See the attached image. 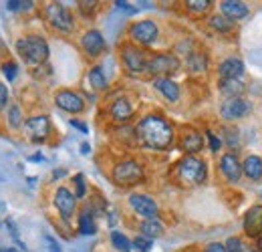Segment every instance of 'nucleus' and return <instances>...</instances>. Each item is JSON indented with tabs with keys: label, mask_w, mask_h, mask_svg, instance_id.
Returning a JSON list of instances; mask_svg holds the SVG:
<instances>
[{
	"label": "nucleus",
	"mask_w": 262,
	"mask_h": 252,
	"mask_svg": "<svg viewBox=\"0 0 262 252\" xmlns=\"http://www.w3.org/2000/svg\"><path fill=\"white\" fill-rule=\"evenodd\" d=\"M176 139L173 125L160 113L143 115L135 125V141L151 152H165Z\"/></svg>",
	"instance_id": "obj_1"
},
{
	"label": "nucleus",
	"mask_w": 262,
	"mask_h": 252,
	"mask_svg": "<svg viewBox=\"0 0 262 252\" xmlns=\"http://www.w3.org/2000/svg\"><path fill=\"white\" fill-rule=\"evenodd\" d=\"M14 49L18 53V57L25 61L27 65H33V67H40L49 61V43L45 36L40 34H25L20 38H16L14 43Z\"/></svg>",
	"instance_id": "obj_2"
},
{
	"label": "nucleus",
	"mask_w": 262,
	"mask_h": 252,
	"mask_svg": "<svg viewBox=\"0 0 262 252\" xmlns=\"http://www.w3.org/2000/svg\"><path fill=\"white\" fill-rule=\"evenodd\" d=\"M176 176L188 188L202 186L208 178V161L200 156H184L176 165Z\"/></svg>",
	"instance_id": "obj_3"
},
{
	"label": "nucleus",
	"mask_w": 262,
	"mask_h": 252,
	"mask_svg": "<svg viewBox=\"0 0 262 252\" xmlns=\"http://www.w3.org/2000/svg\"><path fill=\"white\" fill-rule=\"evenodd\" d=\"M111 180L117 184V186H123V188H129V186H137L145 180V170L143 165L133 158L119 159L113 170H111Z\"/></svg>",
	"instance_id": "obj_4"
},
{
	"label": "nucleus",
	"mask_w": 262,
	"mask_h": 252,
	"mask_svg": "<svg viewBox=\"0 0 262 252\" xmlns=\"http://www.w3.org/2000/svg\"><path fill=\"white\" fill-rule=\"evenodd\" d=\"M119 59H121V65H123V69H125L127 75L139 77V75L145 73V67H147V59L149 57H147V53L139 45H135L131 40H125V43L119 45Z\"/></svg>",
	"instance_id": "obj_5"
},
{
	"label": "nucleus",
	"mask_w": 262,
	"mask_h": 252,
	"mask_svg": "<svg viewBox=\"0 0 262 252\" xmlns=\"http://www.w3.org/2000/svg\"><path fill=\"white\" fill-rule=\"evenodd\" d=\"M45 18L53 31L61 32V34H71L75 31V16L63 2H47Z\"/></svg>",
	"instance_id": "obj_6"
},
{
	"label": "nucleus",
	"mask_w": 262,
	"mask_h": 252,
	"mask_svg": "<svg viewBox=\"0 0 262 252\" xmlns=\"http://www.w3.org/2000/svg\"><path fill=\"white\" fill-rule=\"evenodd\" d=\"M180 69H182L180 57H178L176 53H165L164 51V53H154V55H149L145 73L156 79V77H171V75H176Z\"/></svg>",
	"instance_id": "obj_7"
},
{
	"label": "nucleus",
	"mask_w": 262,
	"mask_h": 252,
	"mask_svg": "<svg viewBox=\"0 0 262 252\" xmlns=\"http://www.w3.org/2000/svg\"><path fill=\"white\" fill-rule=\"evenodd\" d=\"M127 36H129L131 43H135L139 47H149L160 38V27L151 18L133 20L127 27Z\"/></svg>",
	"instance_id": "obj_8"
},
{
	"label": "nucleus",
	"mask_w": 262,
	"mask_h": 252,
	"mask_svg": "<svg viewBox=\"0 0 262 252\" xmlns=\"http://www.w3.org/2000/svg\"><path fill=\"white\" fill-rule=\"evenodd\" d=\"M250 111H252V103L244 97H226L220 103V117L224 121H240L248 117Z\"/></svg>",
	"instance_id": "obj_9"
},
{
	"label": "nucleus",
	"mask_w": 262,
	"mask_h": 252,
	"mask_svg": "<svg viewBox=\"0 0 262 252\" xmlns=\"http://www.w3.org/2000/svg\"><path fill=\"white\" fill-rule=\"evenodd\" d=\"M23 129H25V133H27V137H29L31 141H34V143H45V141L51 137V131H53L51 119H49V115H45V113L27 117Z\"/></svg>",
	"instance_id": "obj_10"
},
{
	"label": "nucleus",
	"mask_w": 262,
	"mask_h": 252,
	"mask_svg": "<svg viewBox=\"0 0 262 252\" xmlns=\"http://www.w3.org/2000/svg\"><path fill=\"white\" fill-rule=\"evenodd\" d=\"M53 206L57 208L59 216L63 222H71V218L75 216L77 212V198H75V192L67 188V186H59L53 194Z\"/></svg>",
	"instance_id": "obj_11"
},
{
	"label": "nucleus",
	"mask_w": 262,
	"mask_h": 252,
	"mask_svg": "<svg viewBox=\"0 0 262 252\" xmlns=\"http://www.w3.org/2000/svg\"><path fill=\"white\" fill-rule=\"evenodd\" d=\"M79 47L85 53V57L89 59H99L105 51H107V40L103 36V32L97 29H89L81 34L79 38Z\"/></svg>",
	"instance_id": "obj_12"
},
{
	"label": "nucleus",
	"mask_w": 262,
	"mask_h": 252,
	"mask_svg": "<svg viewBox=\"0 0 262 252\" xmlns=\"http://www.w3.org/2000/svg\"><path fill=\"white\" fill-rule=\"evenodd\" d=\"M127 202H129L131 210H133L137 216H141L143 220H154V218L160 216V206H158V202H156L151 196H147V194L133 192Z\"/></svg>",
	"instance_id": "obj_13"
},
{
	"label": "nucleus",
	"mask_w": 262,
	"mask_h": 252,
	"mask_svg": "<svg viewBox=\"0 0 262 252\" xmlns=\"http://www.w3.org/2000/svg\"><path fill=\"white\" fill-rule=\"evenodd\" d=\"M55 99V105L65 111V113H71V115H79L85 111V99L83 95L73 91V89H59L57 93L53 95Z\"/></svg>",
	"instance_id": "obj_14"
},
{
	"label": "nucleus",
	"mask_w": 262,
	"mask_h": 252,
	"mask_svg": "<svg viewBox=\"0 0 262 252\" xmlns=\"http://www.w3.org/2000/svg\"><path fill=\"white\" fill-rule=\"evenodd\" d=\"M218 170L220 174L224 176V180L228 184H238L240 178H242V161L238 158L236 152H226L220 156V161H218Z\"/></svg>",
	"instance_id": "obj_15"
},
{
	"label": "nucleus",
	"mask_w": 262,
	"mask_h": 252,
	"mask_svg": "<svg viewBox=\"0 0 262 252\" xmlns=\"http://www.w3.org/2000/svg\"><path fill=\"white\" fill-rule=\"evenodd\" d=\"M178 148L186 156H198L204 150V135L194 127H184L178 139Z\"/></svg>",
	"instance_id": "obj_16"
},
{
	"label": "nucleus",
	"mask_w": 262,
	"mask_h": 252,
	"mask_svg": "<svg viewBox=\"0 0 262 252\" xmlns=\"http://www.w3.org/2000/svg\"><path fill=\"white\" fill-rule=\"evenodd\" d=\"M107 111H109V117H111L115 123L125 125L131 117H133V111H135V109H133V103L129 101V97L119 95V97H115V99L109 103Z\"/></svg>",
	"instance_id": "obj_17"
},
{
	"label": "nucleus",
	"mask_w": 262,
	"mask_h": 252,
	"mask_svg": "<svg viewBox=\"0 0 262 252\" xmlns=\"http://www.w3.org/2000/svg\"><path fill=\"white\" fill-rule=\"evenodd\" d=\"M151 85H154V89L160 91L162 97H164L165 101H169V103H178L180 97H182L180 85H178L171 77H156V79L151 81Z\"/></svg>",
	"instance_id": "obj_18"
},
{
	"label": "nucleus",
	"mask_w": 262,
	"mask_h": 252,
	"mask_svg": "<svg viewBox=\"0 0 262 252\" xmlns=\"http://www.w3.org/2000/svg\"><path fill=\"white\" fill-rule=\"evenodd\" d=\"M244 234L248 238H258V236H262V204L252 206L244 214Z\"/></svg>",
	"instance_id": "obj_19"
},
{
	"label": "nucleus",
	"mask_w": 262,
	"mask_h": 252,
	"mask_svg": "<svg viewBox=\"0 0 262 252\" xmlns=\"http://www.w3.org/2000/svg\"><path fill=\"white\" fill-rule=\"evenodd\" d=\"M220 12L228 20L236 23V20H242L244 16H248L250 10H248V4L242 2V0H222L220 2Z\"/></svg>",
	"instance_id": "obj_20"
},
{
	"label": "nucleus",
	"mask_w": 262,
	"mask_h": 252,
	"mask_svg": "<svg viewBox=\"0 0 262 252\" xmlns=\"http://www.w3.org/2000/svg\"><path fill=\"white\" fill-rule=\"evenodd\" d=\"M244 75V63L238 57H226L218 63V77L220 79H240Z\"/></svg>",
	"instance_id": "obj_21"
},
{
	"label": "nucleus",
	"mask_w": 262,
	"mask_h": 252,
	"mask_svg": "<svg viewBox=\"0 0 262 252\" xmlns=\"http://www.w3.org/2000/svg\"><path fill=\"white\" fill-rule=\"evenodd\" d=\"M242 174L250 180V182H258L262 180V158L260 156H246L242 159Z\"/></svg>",
	"instance_id": "obj_22"
},
{
	"label": "nucleus",
	"mask_w": 262,
	"mask_h": 252,
	"mask_svg": "<svg viewBox=\"0 0 262 252\" xmlns=\"http://www.w3.org/2000/svg\"><path fill=\"white\" fill-rule=\"evenodd\" d=\"M87 81H89V85H91V89L93 91H107V87H109V81H107V75H105V71H103V67L101 65H93L89 71H87Z\"/></svg>",
	"instance_id": "obj_23"
},
{
	"label": "nucleus",
	"mask_w": 262,
	"mask_h": 252,
	"mask_svg": "<svg viewBox=\"0 0 262 252\" xmlns=\"http://www.w3.org/2000/svg\"><path fill=\"white\" fill-rule=\"evenodd\" d=\"M218 91L226 97H242L246 85L242 79H218Z\"/></svg>",
	"instance_id": "obj_24"
},
{
	"label": "nucleus",
	"mask_w": 262,
	"mask_h": 252,
	"mask_svg": "<svg viewBox=\"0 0 262 252\" xmlns=\"http://www.w3.org/2000/svg\"><path fill=\"white\" fill-rule=\"evenodd\" d=\"M79 232L85 234V236H93L97 232V222H95V214H93V208L85 206L81 212H79Z\"/></svg>",
	"instance_id": "obj_25"
},
{
	"label": "nucleus",
	"mask_w": 262,
	"mask_h": 252,
	"mask_svg": "<svg viewBox=\"0 0 262 252\" xmlns=\"http://www.w3.org/2000/svg\"><path fill=\"white\" fill-rule=\"evenodd\" d=\"M186 69L194 75H202L208 71V55L202 53V51H192L188 57H186Z\"/></svg>",
	"instance_id": "obj_26"
},
{
	"label": "nucleus",
	"mask_w": 262,
	"mask_h": 252,
	"mask_svg": "<svg viewBox=\"0 0 262 252\" xmlns=\"http://www.w3.org/2000/svg\"><path fill=\"white\" fill-rule=\"evenodd\" d=\"M164 232H165L164 224L158 220V218H154V220H141V224H139V234L145 236V238H149V240L162 238Z\"/></svg>",
	"instance_id": "obj_27"
},
{
	"label": "nucleus",
	"mask_w": 262,
	"mask_h": 252,
	"mask_svg": "<svg viewBox=\"0 0 262 252\" xmlns=\"http://www.w3.org/2000/svg\"><path fill=\"white\" fill-rule=\"evenodd\" d=\"M208 27H210L212 31L220 32V34H228V32H232L236 29V23L228 20V18L222 16V14H212L210 20H208Z\"/></svg>",
	"instance_id": "obj_28"
},
{
	"label": "nucleus",
	"mask_w": 262,
	"mask_h": 252,
	"mask_svg": "<svg viewBox=\"0 0 262 252\" xmlns=\"http://www.w3.org/2000/svg\"><path fill=\"white\" fill-rule=\"evenodd\" d=\"M6 121L12 129H23L25 127V115H23V109L18 103H10L8 105V111H6Z\"/></svg>",
	"instance_id": "obj_29"
},
{
	"label": "nucleus",
	"mask_w": 262,
	"mask_h": 252,
	"mask_svg": "<svg viewBox=\"0 0 262 252\" xmlns=\"http://www.w3.org/2000/svg\"><path fill=\"white\" fill-rule=\"evenodd\" d=\"M111 244H113V248L119 252H131L133 250V244H131V240L123 234V232H119V230H113L111 232Z\"/></svg>",
	"instance_id": "obj_30"
},
{
	"label": "nucleus",
	"mask_w": 262,
	"mask_h": 252,
	"mask_svg": "<svg viewBox=\"0 0 262 252\" xmlns=\"http://www.w3.org/2000/svg\"><path fill=\"white\" fill-rule=\"evenodd\" d=\"M186 4V10L188 12H192V14H204V12H208L210 8H212V0H188V2H184Z\"/></svg>",
	"instance_id": "obj_31"
},
{
	"label": "nucleus",
	"mask_w": 262,
	"mask_h": 252,
	"mask_svg": "<svg viewBox=\"0 0 262 252\" xmlns=\"http://www.w3.org/2000/svg\"><path fill=\"white\" fill-rule=\"evenodd\" d=\"M224 143L228 145L230 152H234L238 148V143H240V131H238V127L234 125L224 127Z\"/></svg>",
	"instance_id": "obj_32"
},
{
	"label": "nucleus",
	"mask_w": 262,
	"mask_h": 252,
	"mask_svg": "<svg viewBox=\"0 0 262 252\" xmlns=\"http://www.w3.org/2000/svg\"><path fill=\"white\" fill-rule=\"evenodd\" d=\"M204 135H206V139H208L210 152L220 154V150H222V145H224V139H222V137H218V135H216L212 129H206V131H204Z\"/></svg>",
	"instance_id": "obj_33"
},
{
	"label": "nucleus",
	"mask_w": 262,
	"mask_h": 252,
	"mask_svg": "<svg viewBox=\"0 0 262 252\" xmlns=\"http://www.w3.org/2000/svg\"><path fill=\"white\" fill-rule=\"evenodd\" d=\"M73 186H75V198H77V200H83V198H85V194H87V182H85V176H83V174L73 176Z\"/></svg>",
	"instance_id": "obj_34"
},
{
	"label": "nucleus",
	"mask_w": 262,
	"mask_h": 252,
	"mask_svg": "<svg viewBox=\"0 0 262 252\" xmlns=\"http://www.w3.org/2000/svg\"><path fill=\"white\" fill-rule=\"evenodd\" d=\"M0 69H2V75L6 77L8 83H12L16 79V75H18V65L14 63V61H4V63L0 65Z\"/></svg>",
	"instance_id": "obj_35"
},
{
	"label": "nucleus",
	"mask_w": 262,
	"mask_h": 252,
	"mask_svg": "<svg viewBox=\"0 0 262 252\" xmlns=\"http://www.w3.org/2000/svg\"><path fill=\"white\" fill-rule=\"evenodd\" d=\"M4 224H6V228H8V234H10V238L14 240V244H16L18 248L27 250V244H25V242L20 240V236H18V228H16V224H14V220L6 218V220H4Z\"/></svg>",
	"instance_id": "obj_36"
},
{
	"label": "nucleus",
	"mask_w": 262,
	"mask_h": 252,
	"mask_svg": "<svg viewBox=\"0 0 262 252\" xmlns=\"http://www.w3.org/2000/svg\"><path fill=\"white\" fill-rule=\"evenodd\" d=\"M131 244H133V248L137 252H149L151 250V246H154V240H149V238H145V236H135L133 240H131Z\"/></svg>",
	"instance_id": "obj_37"
},
{
	"label": "nucleus",
	"mask_w": 262,
	"mask_h": 252,
	"mask_svg": "<svg viewBox=\"0 0 262 252\" xmlns=\"http://www.w3.org/2000/svg\"><path fill=\"white\" fill-rule=\"evenodd\" d=\"M6 8L8 10H14V12H18V10H31V8H34V2L33 0H8L6 2Z\"/></svg>",
	"instance_id": "obj_38"
},
{
	"label": "nucleus",
	"mask_w": 262,
	"mask_h": 252,
	"mask_svg": "<svg viewBox=\"0 0 262 252\" xmlns=\"http://www.w3.org/2000/svg\"><path fill=\"white\" fill-rule=\"evenodd\" d=\"M224 244H226V252H248L242 238H238V236H230Z\"/></svg>",
	"instance_id": "obj_39"
},
{
	"label": "nucleus",
	"mask_w": 262,
	"mask_h": 252,
	"mask_svg": "<svg viewBox=\"0 0 262 252\" xmlns=\"http://www.w3.org/2000/svg\"><path fill=\"white\" fill-rule=\"evenodd\" d=\"M77 6H79V10H81L83 16H93V12L97 10L99 2H95V0H89V2L81 0V2H77Z\"/></svg>",
	"instance_id": "obj_40"
},
{
	"label": "nucleus",
	"mask_w": 262,
	"mask_h": 252,
	"mask_svg": "<svg viewBox=\"0 0 262 252\" xmlns=\"http://www.w3.org/2000/svg\"><path fill=\"white\" fill-rule=\"evenodd\" d=\"M6 105H10V91L4 83H0V111L6 109Z\"/></svg>",
	"instance_id": "obj_41"
},
{
	"label": "nucleus",
	"mask_w": 262,
	"mask_h": 252,
	"mask_svg": "<svg viewBox=\"0 0 262 252\" xmlns=\"http://www.w3.org/2000/svg\"><path fill=\"white\" fill-rule=\"evenodd\" d=\"M45 242H47V248H49V252H63L61 250V246H59V242L51 236V234H47L45 236Z\"/></svg>",
	"instance_id": "obj_42"
},
{
	"label": "nucleus",
	"mask_w": 262,
	"mask_h": 252,
	"mask_svg": "<svg viewBox=\"0 0 262 252\" xmlns=\"http://www.w3.org/2000/svg\"><path fill=\"white\" fill-rule=\"evenodd\" d=\"M115 6H117L119 10H125V12H129V14H135V12L139 10L137 6H131L129 2H125V0H117V2H115Z\"/></svg>",
	"instance_id": "obj_43"
},
{
	"label": "nucleus",
	"mask_w": 262,
	"mask_h": 252,
	"mask_svg": "<svg viewBox=\"0 0 262 252\" xmlns=\"http://www.w3.org/2000/svg\"><path fill=\"white\" fill-rule=\"evenodd\" d=\"M204 252H226V244L224 242H210Z\"/></svg>",
	"instance_id": "obj_44"
},
{
	"label": "nucleus",
	"mask_w": 262,
	"mask_h": 252,
	"mask_svg": "<svg viewBox=\"0 0 262 252\" xmlns=\"http://www.w3.org/2000/svg\"><path fill=\"white\" fill-rule=\"evenodd\" d=\"M69 123L75 127V129H79L81 133H89V127H87V123H83V121H79V119H71Z\"/></svg>",
	"instance_id": "obj_45"
},
{
	"label": "nucleus",
	"mask_w": 262,
	"mask_h": 252,
	"mask_svg": "<svg viewBox=\"0 0 262 252\" xmlns=\"http://www.w3.org/2000/svg\"><path fill=\"white\" fill-rule=\"evenodd\" d=\"M81 154L83 156H89L91 154V145L89 143H81Z\"/></svg>",
	"instance_id": "obj_46"
},
{
	"label": "nucleus",
	"mask_w": 262,
	"mask_h": 252,
	"mask_svg": "<svg viewBox=\"0 0 262 252\" xmlns=\"http://www.w3.org/2000/svg\"><path fill=\"white\" fill-rule=\"evenodd\" d=\"M65 174H67L65 170H55V172H53V180H61Z\"/></svg>",
	"instance_id": "obj_47"
},
{
	"label": "nucleus",
	"mask_w": 262,
	"mask_h": 252,
	"mask_svg": "<svg viewBox=\"0 0 262 252\" xmlns=\"http://www.w3.org/2000/svg\"><path fill=\"white\" fill-rule=\"evenodd\" d=\"M29 161H45V158H42V154H34L29 158Z\"/></svg>",
	"instance_id": "obj_48"
},
{
	"label": "nucleus",
	"mask_w": 262,
	"mask_h": 252,
	"mask_svg": "<svg viewBox=\"0 0 262 252\" xmlns=\"http://www.w3.org/2000/svg\"><path fill=\"white\" fill-rule=\"evenodd\" d=\"M0 252H14L12 248H0Z\"/></svg>",
	"instance_id": "obj_49"
}]
</instances>
